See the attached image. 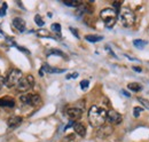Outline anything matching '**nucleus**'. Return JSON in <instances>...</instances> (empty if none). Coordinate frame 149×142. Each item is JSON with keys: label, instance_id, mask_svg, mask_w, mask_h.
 I'll use <instances>...</instances> for the list:
<instances>
[{"label": "nucleus", "instance_id": "a878e982", "mask_svg": "<svg viewBox=\"0 0 149 142\" xmlns=\"http://www.w3.org/2000/svg\"><path fill=\"white\" fill-rule=\"evenodd\" d=\"M70 31H71V32H72V33H74V35L76 36V37H77V38H79V37H78V32H77V31L74 30V28H70Z\"/></svg>", "mask_w": 149, "mask_h": 142}, {"label": "nucleus", "instance_id": "9b49d317", "mask_svg": "<svg viewBox=\"0 0 149 142\" xmlns=\"http://www.w3.org/2000/svg\"><path fill=\"white\" fill-rule=\"evenodd\" d=\"M15 106V101L14 99L9 97V96H5L0 99V106H7V108H13Z\"/></svg>", "mask_w": 149, "mask_h": 142}, {"label": "nucleus", "instance_id": "f03ea898", "mask_svg": "<svg viewBox=\"0 0 149 142\" xmlns=\"http://www.w3.org/2000/svg\"><path fill=\"white\" fill-rule=\"evenodd\" d=\"M117 16H118V12H116V9L113 8H104L100 13V17L104 22V25L109 29H111L117 22Z\"/></svg>", "mask_w": 149, "mask_h": 142}, {"label": "nucleus", "instance_id": "0eeeda50", "mask_svg": "<svg viewBox=\"0 0 149 142\" xmlns=\"http://www.w3.org/2000/svg\"><path fill=\"white\" fill-rule=\"evenodd\" d=\"M107 120L112 125H118L122 123L123 117L119 112H117L115 110H109L108 113H107Z\"/></svg>", "mask_w": 149, "mask_h": 142}, {"label": "nucleus", "instance_id": "f257e3e1", "mask_svg": "<svg viewBox=\"0 0 149 142\" xmlns=\"http://www.w3.org/2000/svg\"><path fill=\"white\" fill-rule=\"evenodd\" d=\"M108 111L103 108H99L96 106H91L88 110V122L93 127H101L107 120Z\"/></svg>", "mask_w": 149, "mask_h": 142}, {"label": "nucleus", "instance_id": "4468645a", "mask_svg": "<svg viewBox=\"0 0 149 142\" xmlns=\"http://www.w3.org/2000/svg\"><path fill=\"white\" fill-rule=\"evenodd\" d=\"M147 44H148V42H147L146 40H141V39H135V40H133V45H134L136 48H139V49L145 48V46H146Z\"/></svg>", "mask_w": 149, "mask_h": 142}, {"label": "nucleus", "instance_id": "393cba45", "mask_svg": "<svg viewBox=\"0 0 149 142\" xmlns=\"http://www.w3.org/2000/svg\"><path fill=\"white\" fill-rule=\"evenodd\" d=\"M3 85H5V78L3 77H0V89L2 88Z\"/></svg>", "mask_w": 149, "mask_h": 142}, {"label": "nucleus", "instance_id": "9d476101", "mask_svg": "<svg viewBox=\"0 0 149 142\" xmlns=\"http://www.w3.org/2000/svg\"><path fill=\"white\" fill-rule=\"evenodd\" d=\"M13 25H14V28H16L19 31L21 32H23V31H25V26H26V24H25V21L23 19V18L21 17H16L13 19Z\"/></svg>", "mask_w": 149, "mask_h": 142}, {"label": "nucleus", "instance_id": "f3484780", "mask_svg": "<svg viewBox=\"0 0 149 142\" xmlns=\"http://www.w3.org/2000/svg\"><path fill=\"white\" fill-rule=\"evenodd\" d=\"M138 101L145 106V109L149 110V101L147 100V99H145V97H138Z\"/></svg>", "mask_w": 149, "mask_h": 142}, {"label": "nucleus", "instance_id": "20e7f679", "mask_svg": "<svg viewBox=\"0 0 149 142\" xmlns=\"http://www.w3.org/2000/svg\"><path fill=\"white\" fill-rule=\"evenodd\" d=\"M21 79H22V71L19 69H13L5 78V85L9 88L16 87Z\"/></svg>", "mask_w": 149, "mask_h": 142}, {"label": "nucleus", "instance_id": "1a4fd4ad", "mask_svg": "<svg viewBox=\"0 0 149 142\" xmlns=\"http://www.w3.org/2000/svg\"><path fill=\"white\" fill-rule=\"evenodd\" d=\"M67 115L68 117L71 119V120H76V119H79L83 115V110L79 109V108H69L67 110Z\"/></svg>", "mask_w": 149, "mask_h": 142}, {"label": "nucleus", "instance_id": "b1692460", "mask_svg": "<svg viewBox=\"0 0 149 142\" xmlns=\"http://www.w3.org/2000/svg\"><path fill=\"white\" fill-rule=\"evenodd\" d=\"M51 53L56 54V55H58V56H63V57H65L64 53H63V52H61V51H58V49H52V51H51Z\"/></svg>", "mask_w": 149, "mask_h": 142}, {"label": "nucleus", "instance_id": "39448f33", "mask_svg": "<svg viewBox=\"0 0 149 142\" xmlns=\"http://www.w3.org/2000/svg\"><path fill=\"white\" fill-rule=\"evenodd\" d=\"M19 101H21L23 104L37 106L41 103V97H40L38 94H30V93H26V94H23V95L19 96Z\"/></svg>", "mask_w": 149, "mask_h": 142}, {"label": "nucleus", "instance_id": "2eb2a0df", "mask_svg": "<svg viewBox=\"0 0 149 142\" xmlns=\"http://www.w3.org/2000/svg\"><path fill=\"white\" fill-rule=\"evenodd\" d=\"M127 88L132 90V92H140L142 89V86L139 84V83H130L127 85Z\"/></svg>", "mask_w": 149, "mask_h": 142}, {"label": "nucleus", "instance_id": "ddd939ff", "mask_svg": "<svg viewBox=\"0 0 149 142\" xmlns=\"http://www.w3.org/2000/svg\"><path fill=\"white\" fill-rule=\"evenodd\" d=\"M74 133L77 135L81 136V138L86 135V128H85V126L81 124V123H76L74 125Z\"/></svg>", "mask_w": 149, "mask_h": 142}, {"label": "nucleus", "instance_id": "412c9836", "mask_svg": "<svg viewBox=\"0 0 149 142\" xmlns=\"http://www.w3.org/2000/svg\"><path fill=\"white\" fill-rule=\"evenodd\" d=\"M142 111H143L142 108L135 106V108L133 109V116H134V117H139V116H140V112H142Z\"/></svg>", "mask_w": 149, "mask_h": 142}, {"label": "nucleus", "instance_id": "5701e85b", "mask_svg": "<svg viewBox=\"0 0 149 142\" xmlns=\"http://www.w3.org/2000/svg\"><path fill=\"white\" fill-rule=\"evenodd\" d=\"M88 85H90V81H88V80H83V81H80V87H81V89H86L88 87Z\"/></svg>", "mask_w": 149, "mask_h": 142}, {"label": "nucleus", "instance_id": "bb28decb", "mask_svg": "<svg viewBox=\"0 0 149 142\" xmlns=\"http://www.w3.org/2000/svg\"><path fill=\"white\" fill-rule=\"evenodd\" d=\"M133 70L136 71V72H141L142 69H141V68H139V67H133Z\"/></svg>", "mask_w": 149, "mask_h": 142}, {"label": "nucleus", "instance_id": "6e6552de", "mask_svg": "<svg viewBox=\"0 0 149 142\" xmlns=\"http://www.w3.org/2000/svg\"><path fill=\"white\" fill-rule=\"evenodd\" d=\"M112 132H113L112 126H110V125H103V126L99 127V131H97V136H99V138L104 139V138L109 136Z\"/></svg>", "mask_w": 149, "mask_h": 142}, {"label": "nucleus", "instance_id": "f8f14e48", "mask_svg": "<svg viewBox=\"0 0 149 142\" xmlns=\"http://www.w3.org/2000/svg\"><path fill=\"white\" fill-rule=\"evenodd\" d=\"M22 117H19V116H14V117H10L9 119H8V122H7V124L8 126L10 127V128H15V127H17L19 126V124L22 123Z\"/></svg>", "mask_w": 149, "mask_h": 142}, {"label": "nucleus", "instance_id": "aec40b11", "mask_svg": "<svg viewBox=\"0 0 149 142\" xmlns=\"http://www.w3.org/2000/svg\"><path fill=\"white\" fill-rule=\"evenodd\" d=\"M35 22H36V24H37L38 26H44V24H45V22L42 21V18L40 17L39 15L35 16Z\"/></svg>", "mask_w": 149, "mask_h": 142}, {"label": "nucleus", "instance_id": "dca6fc26", "mask_svg": "<svg viewBox=\"0 0 149 142\" xmlns=\"http://www.w3.org/2000/svg\"><path fill=\"white\" fill-rule=\"evenodd\" d=\"M85 39L90 42H97V41H101L103 39V37L101 36H94V35H88L85 37Z\"/></svg>", "mask_w": 149, "mask_h": 142}, {"label": "nucleus", "instance_id": "c85d7f7f", "mask_svg": "<svg viewBox=\"0 0 149 142\" xmlns=\"http://www.w3.org/2000/svg\"><path fill=\"white\" fill-rule=\"evenodd\" d=\"M74 134H70V135H68V136H67V140H74Z\"/></svg>", "mask_w": 149, "mask_h": 142}, {"label": "nucleus", "instance_id": "a211bd4d", "mask_svg": "<svg viewBox=\"0 0 149 142\" xmlns=\"http://www.w3.org/2000/svg\"><path fill=\"white\" fill-rule=\"evenodd\" d=\"M38 36H40V37H46V38H52V36L49 35V32L47 31V30H44V29H40L39 31L37 32Z\"/></svg>", "mask_w": 149, "mask_h": 142}, {"label": "nucleus", "instance_id": "7ed1b4c3", "mask_svg": "<svg viewBox=\"0 0 149 142\" xmlns=\"http://www.w3.org/2000/svg\"><path fill=\"white\" fill-rule=\"evenodd\" d=\"M119 22L122 23L123 26L131 28L135 23V15L134 13L129 8H120L119 12Z\"/></svg>", "mask_w": 149, "mask_h": 142}, {"label": "nucleus", "instance_id": "423d86ee", "mask_svg": "<svg viewBox=\"0 0 149 142\" xmlns=\"http://www.w3.org/2000/svg\"><path fill=\"white\" fill-rule=\"evenodd\" d=\"M33 86H35V78H33V76L29 74L25 78H22L19 80L16 88H17L19 92H28L29 89H31Z\"/></svg>", "mask_w": 149, "mask_h": 142}, {"label": "nucleus", "instance_id": "cd10ccee", "mask_svg": "<svg viewBox=\"0 0 149 142\" xmlns=\"http://www.w3.org/2000/svg\"><path fill=\"white\" fill-rule=\"evenodd\" d=\"M122 93H123V94H124L125 96H127V97H130V96H131V94H130V93H127V92H126V90H124V89L122 90Z\"/></svg>", "mask_w": 149, "mask_h": 142}, {"label": "nucleus", "instance_id": "4be33fe9", "mask_svg": "<svg viewBox=\"0 0 149 142\" xmlns=\"http://www.w3.org/2000/svg\"><path fill=\"white\" fill-rule=\"evenodd\" d=\"M51 28H52V30L55 31V32H60V31H61V25H60L58 23H53Z\"/></svg>", "mask_w": 149, "mask_h": 142}, {"label": "nucleus", "instance_id": "6ab92c4d", "mask_svg": "<svg viewBox=\"0 0 149 142\" xmlns=\"http://www.w3.org/2000/svg\"><path fill=\"white\" fill-rule=\"evenodd\" d=\"M64 3L67 6H70V7H79L81 5L80 1H64Z\"/></svg>", "mask_w": 149, "mask_h": 142}]
</instances>
